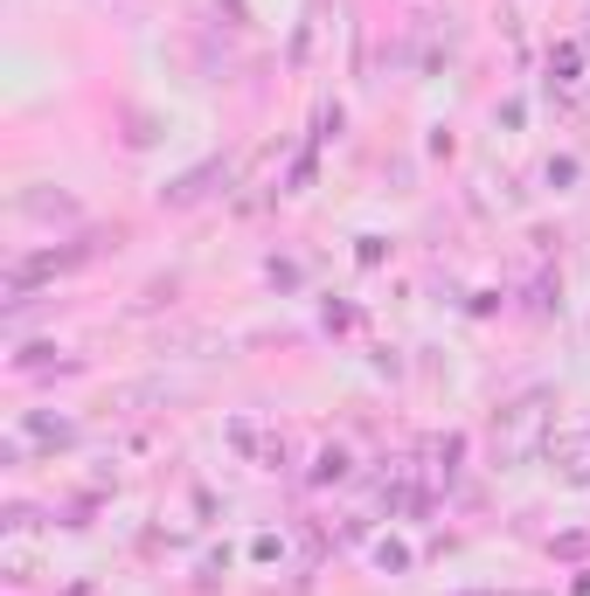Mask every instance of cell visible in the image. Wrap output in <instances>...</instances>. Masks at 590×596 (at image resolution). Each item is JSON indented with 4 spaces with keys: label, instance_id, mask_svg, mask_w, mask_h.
<instances>
[{
    "label": "cell",
    "instance_id": "6da1fadb",
    "mask_svg": "<svg viewBox=\"0 0 590 596\" xmlns=\"http://www.w3.org/2000/svg\"><path fill=\"white\" fill-rule=\"evenodd\" d=\"M549 430V396H521L515 409L494 417V464H521Z\"/></svg>",
    "mask_w": 590,
    "mask_h": 596
},
{
    "label": "cell",
    "instance_id": "7a4b0ae2",
    "mask_svg": "<svg viewBox=\"0 0 590 596\" xmlns=\"http://www.w3.org/2000/svg\"><path fill=\"white\" fill-rule=\"evenodd\" d=\"M556 464L570 485H590V437H570V445H556Z\"/></svg>",
    "mask_w": 590,
    "mask_h": 596
}]
</instances>
